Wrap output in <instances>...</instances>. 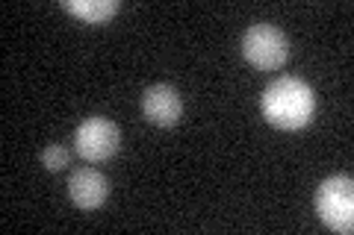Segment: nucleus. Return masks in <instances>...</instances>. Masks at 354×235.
<instances>
[{
	"label": "nucleus",
	"instance_id": "5",
	"mask_svg": "<svg viewBox=\"0 0 354 235\" xmlns=\"http://www.w3.org/2000/svg\"><path fill=\"white\" fill-rule=\"evenodd\" d=\"M142 112H145V118L151 121V124L174 127L183 115V100H180V94H177V88L157 83V85L148 88L145 97H142Z\"/></svg>",
	"mask_w": 354,
	"mask_h": 235
},
{
	"label": "nucleus",
	"instance_id": "1",
	"mask_svg": "<svg viewBox=\"0 0 354 235\" xmlns=\"http://www.w3.org/2000/svg\"><path fill=\"white\" fill-rule=\"evenodd\" d=\"M263 115L281 130H301L316 115V94L298 76H281L263 92Z\"/></svg>",
	"mask_w": 354,
	"mask_h": 235
},
{
	"label": "nucleus",
	"instance_id": "8",
	"mask_svg": "<svg viewBox=\"0 0 354 235\" xmlns=\"http://www.w3.org/2000/svg\"><path fill=\"white\" fill-rule=\"evenodd\" d=\"M68 159L71 153L62 147V144H50V147L41 150V165L48 167V171H62V167H68Z\"/></svg>",
	"mask_w": 354,
	"mask_h": 235
},
{
	"label": "nucleus",
	"instance_id": "7",
	"mask_svg": "<svg viewBox=\"0 0 354 235\" xmlns=\"http://www.w3.org/2000/svg\"><path fill=\"white\" fill-rule=\"evenodd\" d=\"M62 6H65V12L77 15L86 24H106L121 9L118 0H65Z\"/></svg>",
	"mask_w": 354,
	"mask_h": 235
},
{
	"label": "nucleus",
	"instance_id": "2",
	"mask_svg": "<svg viewBox=\"0 0 354 235\" xmlns=\"http://www.w3.org/2000/svg\"><path fill=\"white\" fill-rule=\"evenodd\" d=\"M316 212L325 227L337 232L354 229V183L351 176H330L316 192Z\"/></svg>",
	"mask_w": 354,
	"mask_h": 235
},
{
	"label": "nucleus",
	"instance_id": "6",
	"mask_svg": "<svg viewBox=\"0 0 354 235\" xmlns=\"http://www.w3.org/2000/svg\"><path fill=\"white\" fill-rule=\"evenodd\" d=\"M68 194L74 200V206L97 209L109 197V180L101 171H95V167H77L68 176Z\"/></svg>",
	"mask_w": 354,
	"mask_h": 235
},
{
	"label": "nucleus",
	"instance_id": "4",
	"mask_svg": "<svg viewBox=\"0 0 354 235\" xmlns=\"http://www.w3.org/2000/svg\"><path fill=\"white\" fill-rule=\"evenodd\" d=\"M121 144V132L109 118H86L80 127L74 130V147L86 162H106L109 156H115Z\"/></svg>",
	"mask_w": 354,
	"mask_h": 235
},
{
	"label": "nucleus",
	"instance_id": "3",
	"mask_svg": "<svg viewBox=\"0 0 354 235\" xmlns=\"http://www.w3.org/2000/svg\"><path fill=\"white\" fill-rule=\"evenodd\" d=\"M242 56L257 71H274L290 59V39L274 24H254L242 36Z\"/></svg>",
	"mask_w": 354,
	"mask_h": 235
}]
</instances>
